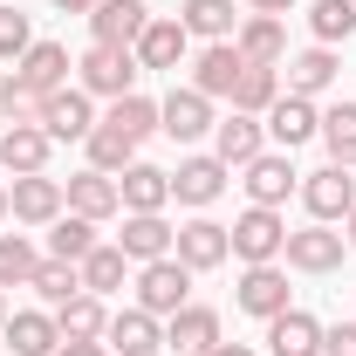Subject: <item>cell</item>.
<instances>
[{"label":"cell","mask_w":356,"mask_h":356,"mask_svg":"<svg viewBox=\"0 0 356 356\" xmlns=\"http://www.w3.org/2000/svg\"><path fill=\"white\" fill-rule=\"evenodd\" d=\"M55 7H62V14H89L96 0H55Z\"/></svg>","instance_id":"obj_46"},{"label":"cell","mask_w":356,"mask_h":356,"mask_svg":"<svg viewBox=\"0 0 356 356\" xmlns=\"http://www.w3.org/2000/svg\"><path fill=\"white\" fill-rule=\"evenodd\" d=\"M83 151H89V172H110V178H117V172L137 158V144L117 131V124H96V131L83 137Z\"/></svg>","instance_id":"obj_33"},{"label":"cell","mask_w":356,"mask_h":356,"mask_svg":"<svg viewBox=\"0 0 356 356\" xmlns=\"http://www.w3.org/2000/svg\"><path fill=\"white\" fill-rule=\"evenodd\" d=\"M62 192H69V213H83V220H96V226L124 213V199H117V178H110V172H76Z\"/></svg>","instance_id":"obj_24"},{"label":"cell","mask_w":356,"mask_h":356,"mask_svg":"<svg viewBox=\"0 0 356 356\" xmlns=\"http://www.w3.org/2000/svg\"><path fill=\"white\" fill-rule=\"evenodd\" d=\"M103 124H117V131L131 137V144H144V137L158 131V103H151V96H117V103H110V117H103Z\"/></svg>","instance_id":"obj_37"},{"label":"cell","mask_w":356,"mask_h":356,"mask_svg":"<svg viewBox=\"0 0 356 356\" xmlns=\"http://www.w3.org/2000/svg\"><path fill=\"white\" fill-rule=\"evenodd\" d=\"M137 69H178L185 55H192V35H185V21L178 14H151V28L137 35Z\"/></svg>","instance_id":"obj_15"},{"label":"cell","mask_w":356,"mask_h":356,"mask_svg":"<svg viewBox=\"0 0 356 356\" xmlns=\"http://www.w3.org/2000/svg\"><path fill=\"white\" fill-rule=\"evenodd\" d=\"M28 288L42 295L48 309H62L69 295H83V267H76V261H55V254H48V261L35 267V274H28Z\"/></svg>","instance_id":"obj_34"},{"label":"cell","mask_w":356,"mask_h":356,"mask_svg":"<svg viewBox=\"0 0 356 356\" xmlns=\"http://www.w3.org/2000/svg\"><path fill=\"white\" fill-rule=\"evenodd\" d=\"M69 69H76V62H69V48H62V42H35L21 62H14V83L35 89V96H48V89L69 83Z\"/></svg>","instance_id":"obj_23"},{"label":"cell","mask_w":356,"mask_h":356,"mask_svg":"<svg viewBox=\"0 0 356 356\" xmlns=\"http://www.w3.org/2000/svg\"><path fill=\"white\" fill-rule=\"evenodd\" d=\"M76 267H83V295H117V288H124V274H131V261H124V247H117V240H96Z\"/></svg>","instance_id":"obj_29"},{"label":"cell","mask_w":356,"mask_h":356,"mask_svg":"<svg viewBox=\"0 0 356 356\" xmlns=\"http://www.w3.org/2000/svg\"><path fill=\"white\" fill-rule=\"evenodd\" d=\"M309 28H315V42H322V48L350 42V35H356V0H315V7H309Z\"/></svg>","instance_id":"obj_35"},{"label":"cell","mask_w":356,"mask_h":356,"mask_svg":"<svg viewBox=\"0 0 356 356\" xmlns=\"http://www.w3.org/2000/svg\"><path fill=\"white\" fill-rule=\"evenodd\" d=\"M322 144H329V158H343L356 144V103H336V110H322Z\"/></svg>","instance_id":"obj_39"},{"label":"cell","mask_w":356,"mask_h":356,"mask_svg":"<svg viewBox=\"0 0 356 356\" xmlns=\"http://www.w3.org/2000/svg\"><path fill=\"white\" fill-rule=\"evenodd\" d=\"M178 21H185V35H199V42H233L247 14H240V0H185Z\"/></svg>","instance_id":"obj_25"},{"label":"cell","mask_w":356,"mask_h":356,"mask_svg":"<svg viewBox=\"0 0 356 356\" xmlns=\"http://www.w3.org/2000/svg\"><path fill=\"white\" fill-rule=\"evenodd\" d=\"M206 356H254V343H213Z\"/></svg>","instance_id":"obj_44"},{"label":"cell","mask_w":356,"mask_h":356,"mask_svg":"<svg viewBox=\"0 0 356 356\" xmlns=\"http://www.w3.org/2000/svg\"><path fill=\"white\" fill-rule=\"evenodd\" d=\"M83 21H89V42H103V48H137V35L151 28L144 0H96Z\"/></svg>","instance_id":"obj_8"},{"label":"cell","mask_w":356,"mask_h":356,"mask_svg":"<svg viewBox=\"0 0 356 356\" xmlns=\"http://www.w3.org/2000/svg\"><path fill=\"white\" fill-rule=\"evenodd\" d=\"M0 117H7V124H42V96L7 76V83H0Z\"/></svg>","instance_id":"obj_40"},{"label":"cell","mask_w":356,"mask_h":356,"mask_svg":"<svg viewBox=\"0 0 356 356\" xmlns=\"http://www.w3.org/2000/svg\"><path fill=\"white\" fill-rule=\"evenodd\" d=\"M247 7H254V14H288L295 0H247Z\"/></svg>","instance_id":"obj_45"},{"label":"cell","mask_w":356,"mask_h":356,"mask_svg":"<svg viewBox=\"0 0 356 356\" xmlns=\"http://www.w3.org/2000/svg\"><path fill=\"white\" fill-rule=\"evenodd\" d=\"M233 48H240L247 62H281V55H288V28H281V14H247L240 35H233Z\"/></svg>","instance_id":"obj_30"},{"label":"cell","mask_w":356,"mask_h":356,"mask_svg":"<svg viewBox=\"0 0 356 356\" xmlns=\"http://www.w3.org/2000/svg\"><path fill=\"white\" fill-rule=\"evenodd\" d=\"M329 165H343V172H356V144H350V151H343V158H329Z\"/></svg>","instance_id":"obj_47"},{"label":"cell","mask_w":356,"mask_h":356,"mask_svg":"<svg viewBox=\"0 0 356 356\" xmlns=\"http://www.w3.org/2000/svg\"><path fill=\"white\" fill-rule=\"evenodd\" d=\"M42 131L55 137V144H76V137L96 131V110H89V89H48L42 96Z\"/></svg>","instance_id":"obj_13"},{"label":"cell","mask_w":356,"mask_h":356,"mask_svg":"<svg viewBox=\"0 0 356 356\" xmlns=\"http://www.w3.org/2000/svg\"><path fill=\"white\" fill-rule=\"evenodd\" d=\"M336 69H343V62H336V48H302V55H295V62H288V89H295V96H322V89L336 83Z\"/></svg>","instance_id":"obj_32"},{"label":"cell","mask_w":356,"mask_h":356,"mask_svg":"<svg viewBox=\"0 0 356 356\" xmlns=\"http://www.w3.org/2000/svg\"><path fill=\"white\" fill-rule=\"evenodd\" d=\"M103 343H110L117 356H158L165 350V322H158L151 309H117L110 329H103Z\"/></svg>","instance_id":"obj_16"},{"label":"cell","mask_w":356,"mask_h":356,"mask_svg":"<svg viewBox=\"0 0 356 356\" xmlns=\"http://www.w3.org/2000/svg\"><path fill=\"white\" fill-rule=\"evenodd\" d=\"M240 172H247V178H240L247 199H254V206H274V213H281L288 192H302V172L288 165V151H261V158H247Z\"/></svg>","instance_id":"obj_11"},{"label":"cell","mask_w":356,"mask_h":356,"mask_svg":"<svg viewBox=\"0 0 356 356\" xmlns=\"http://www.w3.org/2000/svg\"><path fill=\"white\" fill-rule=\"evenodd\" d=\"M137 76H144V69H137L131 48H103V42H89V55L76 62V89H89V96H110V103H117V96H131Z\"/></svg>","instance_id":"obj_3"},{"label":"cell","mask_w":356,"mask_h":356,"mask_svg":"<svg viewBox=\"0 0 356 356\" xmlns=\"http://www.w3.org/2000/svg\"><path fill=\"white\" fill-rule=\"evenodd\" d=\"M261 151H267V124H261V117L233 110V117L213 124V158H220L226 172H233V165H247V158H261Z\"/></svg>","instance_id":"obj_17"},{"label":"cell","mask_w":356,"mask_h":356,"mask_svg":"<svg viewBox=\"0 0 356 356\" xmlns=\"http://www.w3.org/2000/svg\"><path fill=\"white\" fill-rule=\"evenodd\" d=\"M226 240H233V254L247 267H267V261H281V247H288V220L274 206H247L240 220L226 226Z\"/></svg>","instance_id":"obj_2"},{"label":"cell","mask_w":356,"mask_h":356,"mask_svg":"<svg viewBox=\"0 0 356 356\" xmlns=\"http://www.w3.org/2000/svg\"><path fill=\"white\" fill-rule=\"evenodd\" d=\"M178 240V226H165V213H124V233H117V247H124V261H165Z\"/></svg>","instance_id":"obj_20"},{"label":"cell","mask_w":356,"mask_h":356,"mask_svg":"<svg viewBox=\"0 0 356 356\" xmlns=\"http://www.w3.org/2000/svg\"><path fill=\"white\" fill-rule=\"evenodd\" d=\"M0 220H14V213H7V185H0Z\"/></svg>","instance_id":"obj_49"},{"label":"cell","mask_w":356,"mask_h":356,"mask_svg":"<svg viewBox=\"0 0 356 356\" xmlns=\"http://www.w3.org/2000/svg\"><path fill=\"white\" fill-rule=\"evenodd\" d=\"M343 240H350V247H356V206H350V233H343Z\"/></svg>","instance_id":"obj_48"},{"label":"cell","mask_w":356,"mask_h":356,"mask_svg":"<svg viewBox=\"0 0 356 356\" xmlns=\"http://www.w3.org/2000/svg\"><path fill=\"white\" fill-rule=\"evenodd\" d=\"M117 199H124V213H165V206H172V172L131 158V165L117 172Z\"/></svg>","instance_id":"obj_19"},{"label":"cell","mask_w":356,"mask_h":356,"mask_svg":"<svg viewBox=\"0 0 356 356\" xmlns=\"http://www.w3.org/2000/svg\"><path fill=\"white\" fill-rule=\"evenodd\" d=\"M35 267H42V254L28 247V233H0V288H28Z\"/></svg>","instance_id":"obj_38"},{"label":"cell","mask_w":356,"mask_h":356,"mask_svg":"<svg viewBox=\"0 0 356 356\" xmlns=\"http://www.w3.org/2000/svg\"><path fill=\"white\" fill-rule=\"evenodd\" d=\"M28 48H35V28H28V14H21V7H0V55H7V62H21Z\"/></svg>","instance_id":"obj_41"},{"label":"cell","mask_w":356,"mask_h":356,"mask_svg":"<svg viewBox=\"0 0 356 356\" xmlns=\"http://www.w3.org/2000/svg\"><path fill=\"white\" fill-rule=\"evenodd\" d=\"M302 206H309L322 226H336V220H350V206H356V178L343 172V165H322V172H302Z\"/></svg>","instance_id":"obj_6"},{"label":"cell","mask_w":356,"mask_h":356,"mask_svg":"<svg viewBox=\"0 0 356 356\" xmlns=\"http://www.w3.org/2000/svg\"><path fill=\"white\" fill-rule=\"evenodd\" d=\"M220 192H226V165L213 158V151H206V158H185V165L172 172V199H178V206H192V213H206Z\"/></svg>","instance_id":"obj_18"},{"label":"cell","mask_w":356,"mask_h":356,"mask_svg":"<svg viewBox=\"0 0 356 356\" xmlns=\"http://www.w3.org/2000/svg\"><path fill=\"white\" fill-rule=\"evenodd\" d=\"M55 356H110V350H103V343H62Z\"/></svg>","instance_id":"obj_43"},{"label":"cell","mask_w":356,"mask_h":356,"mask_svg":"<svg viewBox=\"0 0 356 356\" xmlns=\"http://www.w3.org/2000/svg\"><path fill=\"white\" fill-rule=\"evenodd\" d=\"M172 254L192 267V274H213V267H226V261H233V240H226V226H220V220H206V213H199V220H185V226H178Z\"/></svg>","instance_id":"obj_7"},{"label":"cell","mask_w":356,"mask_h":356,"mask_svg":"<svg viewBox=\"0 0 356 356\" xmlns=\"http://www.w3.org/2000/svg\"><path fill=\"white\" fill-rule=\"evenodd\" d=\"M267 350L274 356H322V322L309 309H281L267 322Z\"/></svg>","instance_id":"obj_26"},{"label":"cell","mask_w":356,"mask_h":356,"mask_svg":"<svg viewBox=\"0 0 356 356\" xmlns=\"http://www.w3.org/2000/svg\"><path fill=\"white\" fill-rule=\"evenodd\" d=\"M0 322H7V288H0Z\"/></svg>","instance_id":"obj_50"},{"label":"cell","mask_w":356,"mask_h":356,"mask_svg":"<svg viewBox=\"0 0 356 356\" xmlns=\"http://www.w3.org/2000/svg\"><path fill=\"white\" fill-rule=\"evenodd\" d=\"M343 254H350V240L336 233V226H302V233H288V247H281V261L302 267V274H336L343 267Z\"/></svg>","instance_id":"obj_5"},{"label":"cell","mask_w":356,"mask_h":356,"mask_svg":"<svg viewBox=\"0 0 356 356\" xmlns=\"http://www.w3.org/2000/svg\"><path fill=\"white\" fill-rule=\"evenodd\" d=\"M240 69H247V55H240L233 42H206L199 55H192V89H199V96H213V103H233Z\"/></svg>","instance_id":"obj_12"},{"label":"cell","mask_w":356,"mask_h":356,"mask_svg":"<svg viewBox=\"0 0 356 356\" xmlns=\"http://www.w3.org/2000/svg\"><path fill=\"white\" fill-rule=\"evenodd\" d=\"M165 343L185 356H206L220 343V309H206V302H185L178 315H165Z\"/></svg>","instance_id":"obj_22"},{"label":"cell","mask_w":356,"mask_h":356,"mask_svg":"<svg viewBox=\"0 0 356 356\" xmlns=\"http://www.w3.org/2000/svg\"><path fill=\"white\" fill-rule=\"evenodd\" d=\"M0 329H7L14 356H55V350H62V329H55V315H42V309H21V315H7Z\"/></svg>","instance_id":"obj_28"},{"label":"cell","mask_w":356,"mask_h":356,"mask_svg":"<svg viewBox=\"0 0 356 356\" xmlns=\"http://www.w3.org/2000/svg\"><path fill=\"white\" fill-rule=\"evenodd\" d=\"M185 302H192V267L178 261V254L137 267V309H151L158 322H165V315H178Z\"/></svg>","instance_id":"obj_1"},{"label":"cell","mask_w":356,"mask_h":356,"mask_svg":"<svg viewBox=\"0 0 356 356\" xmlns=\"http://www.w3.org/2000/svg\"><path fill=\"white\" fill-rule=\"evenodd\" d=\"M48 151H55V137L42 124H7V137H0V172H14V178L48 172Z\"/></svg>","instance_id":"obj_21"},{"label":"cell","mask_w":356,"mask_h":356,"mask_svg":"<svg viewBox=\"0 0 356 356\" xmlns=\"http://www.w3.org/2000/svg\"><path fill=\"white\" fill-rule=\"evenodd\" d=\"M267 137H274V151H295V144L322 137V110H315V96L281 89V96H274V110H267Z\"/></svg>","instance_id":"obj_9"},{"label":"cell","mask_w":356,"mask_h":356,"mask_svg":"<svg viewBox=\"0 0 356 356\" xmlns=\"http://www.w3.org/2000/svg\"><path fill=\"white\" fill-rule=\"evenodd\" d=\"M55 329H62V343H103V329H110L103 295H69V302L55 309Z\"/></svg>","instance_id":"obj_27"},{"label":"cell","mask_w":356,"mask_h":356,"mask_svg":"<svg viewBox=\"0 0 356 356\" xmlns=\"http://www.w3.org/2000/svg\"><path fill=\"white\" fill-rule=\"evenodd\" d=\"M322 356H356V322H336V329H322Z\"/></svg>","instance_id":"obj_42"},{"label":"cell","mask_w":356,"mask_h":356,"mask_svg":"<svg viewBox=\"0 0 356 356\" xmlns=\"http://www.w3.org/2000/svg\"><path fill=\"white\" fill-rule=\"evenodd\" d=\"M62 206H69V192H62V178H48V172H28V178L7 185V213L21 226H55Z\"/></svg>","instance_id":"obj_4"},{"label":"cell","mask_w":356,"mask_h":356,"mask_svg":"<svg viewBox=\"0 0 356 356\" xmlns=\"http://www.w3.org/2000/svg\"><path fill=\"white\" fill-rule=\"evenodd\" d=\"M274 96H281V69H274V62H247V69H240V83H233V110L267 117V110H274Z\"/></svg>","instance_id":"obj_31"},{"label":"cell","mask_w":356,"mask_h":356,"mask_svg":"<svg viewBox=\"0 0 356 356\" xmlns=\"http://www.w3.org/2000/svg\"><path fill=\"white\" fill-rule=\"evenodd\" d=\"M233 309H240V315H261V322H274V315L288 309V274H281V261L247 267L240 288H233Z\"/></svg>","instance_id":"obj_14"},{"label":"cell","mask_w":356,"mask_h":356,"mask_svg":"<svg viewBox=\"0 0 356 356\" xmlns=\"http://www.w3.org/2000/svg\"><path fill=\"white\" fill-rule=\"evenodd\" d=\"M89 247H96V220H83V213H62L48 226V254L55 261H83Z\"/></svg>","instance_id":"obj_36"},{"label":"cell","mask_w":356,"mask_h":356,"mask_svg":"<svg viewBox=\"0 0 356 356\" xmlns=\"http://www.w3.org/2000/svg\"><path fill=\"white\" fill-rule=\"evenodd\" d=\"M158 131L172 137V144H199V137L213 131V96H199L192 83L172 89V96L158 103Z\"/></svg>","instance_id":"obj_10"}]
</instances>
